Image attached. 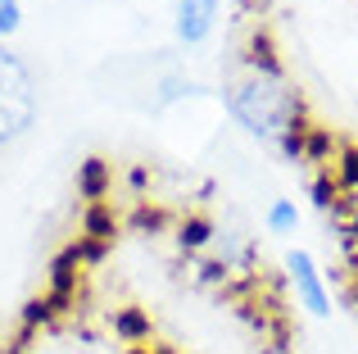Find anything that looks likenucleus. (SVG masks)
<instances>
[{
	"mask_svg": "<svg viewBox=\"0 0 358 354\" xmlns=\"http://www.w3.org/2000/svg\"><path fill=\"white\" fill-rule=\"evenodd\" d=\"M231 114H236L259 141L277 146L281 132H286L295 118H304V100H299V91H290L286 82L250 78L231 91Z\"/></svg>",
	"mask_w": 358,
	"mask_h": 354,
	"instance_id": "1",
	"label": "nucleus"
},
{
	"mask_svg": "<svg viewBox=\"0 0 358 354\" xmlns=\"http://www.w3.org/2000/svg\"><path fill=\"white\" fill-rule=\"evenodd\" d=\"M336 155H341V141L331 136V127L308 123V136H304V160H308V164H331Z\"/></svg>",
	"mask_w": 358,
	"mask_h": 354,
	"instance_id": "9",
	"label": "nucleus"
},
{
	"mask_svg": "<svg viewBox=\"0 0 358 354\" xmlns=\"http://www.w3.org/2000/svg\"><path fill=\"white\" fill-rule=\"evenodd\" d=\"M127 182H131V186H136V191H141V186L150 182V173H145V169H131V173H127Z\"/></svg>",
	"mask_w": 358,
	"mask_h": 354,
	"instance_id": "17",
	"label": "nucleus"
},
{
	"mask_svg": "<svg viewBox=\"0 0 358 354\" xmlns=\"http://www.w3.org/2000/svg\"><path fill=\"white\" fill-rule=\"evenodd\" d=\"M308 195H313V204H317V209H322V213H331L336 209V200H341V186H336V177L331 173H317L313 177V186H308Z\"/></svg>",
	"mask_w": 358,
	"mask_h": 354,
	"instance_id": "14",
	"label": "nucleus"
},
{
	"mask_svg": "<svg viewBox=\"0 0 358 354\" xmlns=\"http://www.w3.org/2000/svg\"><path fill=\"white\" fill-rule=\"evenodd\" d=\"M109 191H114V169H109L100 155L82 160L78 164V195H82V200H87V204H100Z\"/></svg>",
	"mask_w": 358,
	"mask_h": 354,
	"instance_id": "4",
	"label": "nucleus"
},
{
	"mask_svg": "<svg viewBox=\"0 0 358 354\" xmlns=\"http://www.w3.org/2000/svg\"><path fill=\"white\" fill-rule=\"evenodd\" d=\"M268 232L272 236H290V232L299 227V209H295V200H272L268 204Z\"/></svg>",
	"mask_w": 358,
	"mask_h": 354,
	"instance_id": "11",
	"label": "nucleus"
},
{
	"mask_svg": "<svg viewBox=\"0 0 358 354\" xmlns=\"http://www.w3.org/2000/svg\"><path fill=\"white\" fill-rule=\"evenodd\" d=\"M186 91H191V78H182V73H173V78H164V96H159V100L168 105V100L186 96Z\"/></svg>",
	"mask_w": 358,
	"mask_h": 354,
	"instance_id": "16",
	"label": "nucleus"
},
{
	"mask_svg": "<svg viewBox=\"0 0 358 354\" xmlns=\"http://www.w3.org/2000/svg\"><path fill=\"white\" fill-rule=\"evenodd\" d=\"M286 282L295 286V300L304 304L313 318H327V313H331V295H327V282H322V273H317L308 250H290L286 255Z\"/></svg>",
	"mask_w": 358,
	"mask_h": 354,
	"instance_id": "2",
	"label": "nucleus"
},
{
	"mask_svg": "<svg viewBox=\"0 0 358 354\" xmlns=\"http://www.w3.org/2000/svg\"><path fill=\"white\" fill-rule=\"evenodd\" d=\"M213 23H218V0H177V36L186 45L209 41Z\"/></svg>",
	"mask_w": 358,
	"mask_h": 354,
	"instance_id": "3",
	"label": "nucleus"
},
{
	"mask_svg": "<svg viewBox=\"0 0 358 354\" xmlns=\"http://www.w3.org/2000/svg\"><path fill=\"white\" fill-rule=\"evenodd\" d=\"M209 241H213V218L209 213H186V218L177 222V246H182L186 255L209 250Z\"/></svg>",
	"mask_w": 358,
	"mask_h": 354,
	"instance_id": "7",
	"label": "nucleus"
},
{
	"mask_svg": "<svg viewBox=\"0 0 358 354\" xmlns=\"http://www.w3.org/2000/svg\"><path fill=\"white\" fill-rule=\"evenodd\" d=\"M245 64H250V78H272V82H286V69L277 59V45H272L268 32H254L250 45H245Z\"/></svg>",
	"mask_w": 358,
	"mask_h": 354,
	"instance_id": "5",
	"label": "nucleus"
},
{
	"mask_svg": "<svg viewBox=\"0 0 358 354\" xmlns=\"http://www.w3.org/2000/svg\"><path fill=\"white\" fill-rule=\"evenodd\" d=\"M23 27V5L18 0H0V36H14Z\"/></svg>",
	"mask_w": 358,
	"mask_h": 354,
	"instance_id": "15",
	"label": "nucleus"
},
{
	"mask_svg": "<svg viewBox=\"0 0 358 354\" xmlns=\"http://www.w3.org/2000/svg\"><path fill=\"white\" fill-rule=\"evenodd\" d=\"M114 232H118V213H114V204H109V200L87 204V209H82V236L109 241V246H114Z\"/></svg>",
	"mask_w": 358,
	"mask_h": 354,
	"instance_id": "8",
	"label": "nucleus"
},
{
	"mask_svg": "<svg viewBox=\"0 0 358 354\" xmlns=\"http://www.w3.org/2000/svg\"><path fill=\"white\" fill-rule=\"evenodd\" d=\"M331 177L341 191L358 195V146H341V155L331 160Z\"/></svg>",
	"mask_w": 358,
	"mask_h": 354,
	"instance_id": "10",
	"label": "nucleus"
},
{
	"mask_svg": "<svg viewBox=\"0 0 358 354\" xmlns=\"http://www.w3.org/2000/svg\"><path fill=\"white\" fill-rule=\"evenodd\" d=\"M304 136H308V118H295V123L286 127V132H281V141L272 146V150L281 155V160H304Z\"/></svg>",
	"mask_w": 358,
	"mask_h": 354,
	"instance_id": "12",
	"label": "nucleus"
},
{
	"mask_svg": "<svg viewBox=\"0 0 358 354\" xmlns=\"http://www.w3.org/2000/svg\"><path fill=\"white\" fill-rule=\"evenodd\" d=\"M168 209H159V204H145V200H136V209H131V227L136 232H168Z\"/></svg>",
	"mask_w": 358,
	"mask_h": 354,
	"instance_id": "13",
	"label": "nucleus"
},
{
	"mask_svg": "<svg viewBox=\"0 0 358 354\" xmlns=\"http://www.w3.org/2000/svg\"><path fill=\"white\" fill-rule=\"evenodd\" d=\"M114 337L122 341V346H145V341L155 337V323H150L145 309L122 304V309H114Z\"/></svg>",
	"mask_w": 358,
	"mask_h": 354,
	"instance_id": "6",
	"label": "nucleus"
},
{
	"mask_svg": "<svg viewBox=\"0 0 358 354\" xmlns=\"http://www.w3.org/2000/svg\"><path fill=\"white\" fill-rule=\"evenodd\" d=\"M350 304L358 309V268H354V277H350Z\"/></svg>",
	"mask_w": 358,
	"mask_h": 354,
	"instance_id": "18",
	"label": "nucleus"
}]
</instances>
